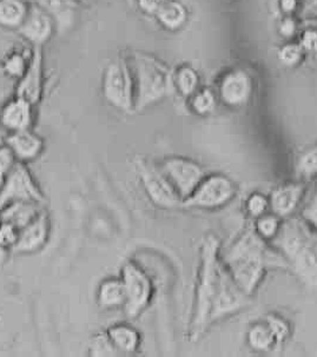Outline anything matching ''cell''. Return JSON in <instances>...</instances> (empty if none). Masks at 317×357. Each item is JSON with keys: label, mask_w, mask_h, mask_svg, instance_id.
<instances>
[{"label": "cell", "mask_w": 317, "mask_h": 357, "mask_svg": "<svg viewBox=\"0 0 317 357\" xmlns=\"http://www.w3.org/2000/svg\"><path fill=\"white\" fill-rule=\"evenodd\" d=\"M249 295L237 284L219 255V241L207 235L201 245V268L189 338L199 341L218 319L240 312L248 304Z\"/></svg>", "instance_id": "1"}, {"label": "cell", "mask_w": 317, "mask_h": 357, "mask_svg": "<svg viewBox=\"0 0 317 357\" xmlns=\"http://www.w3.org/2000/svg\"><path fill=\"white\" fill-rule=\"evenodd\" d=\"M230 275L247 295L256 291L270 266H287L288 263L275 248L257 235L254 227L243 231L221 256Z\"/></svg>", "instance_id": "2"}, {"label": "cell", "mask_w": 317, "mask_h": 357, "mask_svg": "<svg viewBox=\"0 0 317 357\" xmlns=\"http://www.w3.org/2000/svg\"><path fill=\"white\" fill-rule=\"evenodd\" d=\"M270 244L304 284L317 287V231L302 217L283 220Z\"/></svg>", "instance_id": "3"}, {"label": "cell", "mask_w": 317, "mask_h": 357, "mask_svg": "<svg viewBox=\"0 0 317 357\" xmlns=\"http://www.w3.org/2000/svg\"><path fill=\"white\" fill-rule=\"evenodd\" d=\"M134 84V112L161 102L172 89L171 70L150 54L134 52L130 61Z\"/></svg>", "instance_id": "4"}, {"label": "cell", "mask_w": 317, "mask_h": 357, "mask_svg": "<svg viewBox=\"0 0 317 357\" xmlns=\"http://www.w3.org/2000/svg\"><path fill=\"white\" fill-rule=\"evenodd\" d=\"M102 89L104 98L110 105L126 114L134 112V76L125 58H116L107 65Z\"/></svg>", "instance_id": "5"}, {"label": "cell", "mask_w": 317, "mask_h": 357, "mask_svg": "<svg viewBox=\"0 0 317 357\" xmlns=\"http://www.w3.org/2000/svg\"><path fill=\"white\" fill-rule=\"evenodd\" d=\"M236 184L228 176L212 174L204 177L192 196L183 201L182 208L214 210L229 204L236 196Z\"/></svg>", "instance_id": "6"}, {"label": "cell", "mask_w": 317, "mask_h": 357, "mask_svg": "<svg viewBox=\"0 0 317 357\" xmlns=\"http://www.w3.org/2000/svg\"><path fill=\"white\" fill-rule=\"evenodd\" d=\"M125 288V304L123 312L126 317L136 319L146 312L153 300V285L149 275L134 262H126L121 271Z\"/></svg>", "instance_id": "7"}, {"label": "cell", "mask_w": 317, "mask_h": 357, "mask_svg": "<svg viewBox=\"0 0 317 357\" xmlns=\"http://www.w3.org/2000/svg\"><path fill=\"white\" fill-rule=\"evenodd\" d=\"M136 169L146 196L155 206L161 209L182 208V199L162 172L160 165L144 158H138Z\"/></svg>", "instance_id": "8"}, {"label": "cell", "mask_w": 317, "mask_h": 357, "mask_svg": "<svg viewBox=\"0 0 317 357\" xmlns=\"http://www.w3.org/2000/svg\"><path fill=\"white\" fill-rule=\"evenodd\" d=\"M169 182L175 188L182 203L197 189L207 176L201 164L184 157H169L158 164Z\"/></svg>", "instance_id": "9"}, {"label": "cell", "mask_w": 317, "mask_h": 357, "mask_svg": "<svg viewBox=\"0 0 317 357\" xmlns=\"http://www.w3.org/2000/svg\"><path fill=\"white\" fill-rule=\"evenodd\" d=\"M15 202H36L44 204L45 198L26 164L17 163L0 186V209Z\"/></svg>", "instance_id": "10"}, {"label": "cell", "mask_w": 317, "mask_h": 357, "mask_svg": "<svg viewBox=\"0 0 317 357\" xmlns=\"http://www.w3.org/2000/svg\"><path fill=\"white\" fill-rule=\"evenodd\" d=\"M254 92V82L245 70L235 69L222 77L218 96L229 107H241L248 104Z\"/></svg>", "instance_id": "11"}, {"label": "cell", "mask_w": 317, "mask_h": 357, "mask_svg": "<svg viewBox=\"0 0 317 357\" xmlns=\"http://www.w3.org/2000/svg\"><path fill=\"white\" fill-rule=\"evenodd\" d=\"M50 230V218L44 209L26 227L20 229L17 243L12 248V254H35L42 250L49 241Z\"/></svg>", "instance_id": "12"}, {"label": "cell", "mask_w": 317, "mask_h": 357, "mask_svg": "<svg viewBox=\"0 0 317 357\" xmlns=\"http://www.w3.org/2000/svg\"><path fill=\"white\" fill-rule=\"evenodd\" d=\"M56 23L44 8L32 3L18 32L33 46H42L54 35Z\"/></svg>", "instance_id": "13"}, {"label": "cell", "mask_w": 317, "mask_h": 357, "mask_svg": "<svg viewBox=\"0 0 317 357\" xmlns=\"http://www.w3.org/2000/svg\"><path fill=\"white\" fill-rule=\"evenodd\" d=\"M42 46H33L26 73L18 80L15 97L25 99L32 105L40 102L42 95Z\"/></svg>", "instance_id": "14"}, {"label": "cell", "mask_w": 317, "mask_h": 357, "mask_svg": "<svg viewBox=\"0 0 317 357\" xmlns=\"http://www.w3.org/2000/svg\"><path fill=\"white\" fill-rule=\"evenodd\" d=\"M306 192V186L302 182L286 183L277 186L269 197V206L272 213L281 220H286L294 215L300 208Z\"/></svg>", "instance_id": "15"}, {"label": "cell", "mask_w": 317, "mask_h": 357, "mask_svg": "<svg viewBox=\"0 0 317 357\" xmlns=\"http://www.w3.org/2000/svg\"><path fill=\"white\" fill-rule=\"evenodd\" d=\"M33 107L25 99L15 97L0 110V126L8 133L31 129L33 123Z\"/></svg>", "instance_id": "16"}, {"label": "cell", "mask_w": 317, "mask_h": 357, "mask_svg": "<svg viewBox=\"0 0 317 357\" xmlns=\"http://www.w3.org/2000/svg\"><path fill=\"white\" fill-rule=\"evenodd\" d=\"M5 144L11 149L17 160L24 164L37 160L44 149L42 138L31 129L8 133Z\"/></svg>", "instance_id": "17"}, {"label": "cell", "mask_w": 317, "mask_h": 357, "mask_svg": "<svg viewBox=\"0 0 317 357\" xmlns=\"http://www.w3.org/2000/svg\"><path fill=\"white\" fill-rule=\"evenodd\" d=\"M54 18L58 32L70 30L75 24L77 5L75 0H33Z\"/></svg>", "instance_id": "18"}, {"label": "cell", "mask_w": 317, "mask_h": 357, "mask_svg": "<svg viewBox=\"0 0 317 357\" xmlns=\"http://www.w3.org/2000/svg\"><path fill=\"white\" fill-rule=\"evenodd\" d=\"M44 210L40 203L36 202H15L0 209V220L8 222L20 230L35 220Z\"/></svg>", "instance_id": "19"}, {"label": "cell", "mask_w": 317, "mask_h": 357, "mask_svg": "<svg viewBox=\"0 0 317 357\" xmlns=\"http://www.w3.org/2000/svg\"><path fill=\"white\" fill-rule=\"evenodd\" d=\"M107 336L115 346L119 355H130L139 349L141 334L136 328L127 323H117L107 328Z\"/></svg>", "instance_id": "20"}, {"label": "cell", "mask_w": 317, "mask_h": 357, "mask_svg": "<svg viewBox=\"0 0 317 357\" xmlns=\"http://www.w3.org/2000/svg\"><path fill=\"white\" fill-rule=\"evenodd\" d=\"M125 298V288L121 276L105 278L97 289V303L105 310L123 309Z\"/></svg>", "instance_id": "21"}, {"label": "cell", "mask_w": 317, "mask_h": 357, "mask_svg": "<svg viewBox=\"0 0 317 357\" xmlns=\"http://www.w3.org/2000/svg\"><path fill=\"white\" fill-rule=\"evenodd\" d=\"M155 15L167 30L176 31L187 23L189 13L187 8L178 0H168Z\"/></svg>", "instance_id": "22"}, {"label": "cell", "mask_w": 317, "mask_h": 357, "mask_svg": "<svg viewBox=\"0 0 317 357\" xmlns=\"http://www.w3.org/2000/svg\"><path fill=\"white\" fill-rule=\"evenodd\" d=\"M29 6L25 0H0V26L18 30L26 17Z\"/></svg>", "instance_id": "23"}, {"label": "cell", "mask_w": 317, "mask_h": 357, "mask_svg": "<svg viewBox=\"0 0 317 357\" xmlns=\"http://www.w3.org/2000/svg\"><path fill=\"white\" fill-rule=\"evenodd\" d=\"M247 342L252 350L260 353L270 351L277 347L274 335L268 327L265 321L254 323L252 327L249 328Z\"/></svg>", "instance_id": "24"}, {"label": "cell", "mask_w": 317, "mask_h": 357, "mask_svg": "<svg viewBox=\"0 0 317 357\" xmlns=\"http://www.w3.org/2000/svg\"><path fill=\"white\" fill-rule=\"evenodd\" d=\"M176 88L180 95L187 98H192L199 90V75L192 66L185 65L177 71L175 76Z\"/></svg>", "instance_id": "25"}, {"label": "cell", "mask_w": 317, "mask_h": 357, "mask_svg": "<svg viewBox=\"0 0 317 357\" xmlns=\"http://www.w3.org/2000/svg\"><path fill=\"white\" fill-rule=\"evenodd\" d=\"M282 220L279 216H276L275 213H264L255 220L254 229L257 235L262 237L264 241L270 242L279 234Z\"/></svg>", "instance_id": "26"}, {"label": "cell", "mask_w": 317, "mask_h": 357, "mask_svg": "<svg viewBox=\"0 0 317 357\" xmlns=\"http://www.w3.org/2000/svg\"><path fill=\"white\" fill-rule=\"evenodd\" d=\"M217 105V99L210 89H202L192 97V107L195 114L207 116L214 112Z\"/></svg>", "instance_id": "27"}, {"label": "cell", "mask_w": 317, "mask_h": 357, "mask_svg": "<svg viewBox=\"0 0 317 357\" xmlns=\"http://www.w3.org/2000/svg\"><path fill=\"white\" fill-rule=\"evenodd\" d=\"M296 172L303 178L317 176V144L310 146L300 155L296 162Z\"/></svg>", "instance_id": "28"}, {"label": "cell", "mask_w": 317, "mask_h": 357, "mask_svg": "<svg viewBox=\"0 0 317 357\" xmlns=\"http://www.w3.org/2000/svg\"><path fill=\"white\" fill-rule=\"evenodd\" d=\"M88 354L93 357L119 356V353L111 342L107 331L98 333L92 337L88 344Z\"/></svg>", "instance_id": "29"}, {"label": "cell", "mask_w": 317, "mask_h": 357, "mask_svg": "<svg viewBox=\"0 0 317 357\" xmlns=\"http://www.w3.org/2000/svg\"><path fill=\"white\" fill-rule=\"evenodd\" d=\"M304 50L300 43H287L284 45L281 46V49L279 50V59L284 66L288 68H294L297 66L301 61H302L303 57H304Z\"/></svg>", "instance_id": "30"}, {"label": "cell", "mask_w": 317, "mask_h": 357, "mask_svg": "<svg viewBox=\"0 0 317 357\" xmlns=\"http://www.w3.org/2000/svg\"><path fill=\"white\" fill-rule=\"evenodd\" d=\"M264 321L274 335L277 346L287 341L288 337L291 336V328L286 319L276 314H269Z\"/></svg>", "instance_id": "31"}, {"label": "cell", "mask_w": 317, "mask_h": 357, "mask_svg": "<svg viewBox=\"0 0 317 357\" xmlns=\"http://www.w3.org/2000/svg\"><path fill=\"white\" fill-rule=\"evenodd\" d=\"M269 209H270L269 198L264 196L263 194H261V192H254L245 201V210H247L249 216L254 218V220H256L264 213H267Z\"/></svg>", "instance_id": "32"}, {"label": "cell", "mask_w": 317, "mask_h": 357, "mask_svg": "<svg viewBox=\"0 0 317 357\" xmlns=\"http://www.w3.org/2000/svg\"><path fill=\"white\" fill-rule=\"evenodd\" d=\"M27 65L29 61L23 54H13L5 59L3 70L8 77L20 80L24 76V73H26Z\"/></svg>", "instance_id": "33"}, {"label": "cell", "mask_w": 317, "mask_h": 357, "mask_svg": "<svg viewBox=\"0 0 317 357\" xmlns=\"http://www.w3.org/2000/svg\"><path fill=\"white\" fill-rule=\"evenodd\" d=\"M17 163L18 160L15 158L11 149L6 144L1 145L0 146V186L3 185L5 179L8 178Z\"/></svg>", "instance_id": "34"}, {"label": "cell", "mask_w": 317, "mask_h": 357, "mask_svg": "<svg viewBox=\"0 0 317 357\" xmlns=\"http://www.w3.org/2000/svg\"><path fill=\"white\" fill-rule=\"evenodd\" d=\"M18 235H20L18 229L8 222L0 220V247L5 248L11 252L12 248L17 243Z\"/></svg>", "instance_id": "35"}, {"label": "cell", "mask_w": 317, "mask_h": 357, "mask_svg": "<svg viewBox=\"0 0 317 357\" xmlns=\"http://www.w3.org/2000/svg\"><path fill=\"white\" fill-rule=\"evenodd\" d=\"M301 217L317 231V183L309 201L307 202L306 206H303Z\"/></svg>", "instance_id": "36"}, {"label": "cell", "mask_w": 317, "mask_h": 357, "mask_svg": "<svg viewBox=\"0 0 317 357\" xmlns=\"http://www.w3.org/2000/svg\"><path fill=\"white\" fill-rule=\"evenodd\" d=\"M300 44L306 52L316 54L317 52V30L316 29H307L303 31L300 39Z\"/></svg>", "instance_id": "37"}, {"label": "cell", "mask_w": 317, "mask_h": 357, "mask_svg": "<svg viewBox=\"0 0 317 357\" xmlns=\"http://www.w3.org/2000/svg\"><path fill=\"white\" fill-rule=\"evenodd\" d=\"M296 31H297V23L294 20V17L293 15H286L284 20L279 23V33L284 38H291V37H294Z\"/></svg>", "instance_id": "38"}, {"label": "cell", "mask_w": 317, "mask_h": 357, "mask_svg": "<svg viewBox=\"0 0 317 357\" xmlns=\"http://www.w3.org/2000/svg\"><path fill=\"white\" fill-rule=\"evenodd\" d=\"M168 0H137L138 6L146 15H156Z\"/></svg>", "instance_id": "39"}, {"label": "cell", "mask_w": 317, "mask_h": 357, "mask_svg": "<svg viewBox=\"0 0 317 357\" xmlns=\"http://www.w3.org/2000/svg\"><path fill=\"white\" fill-rule=\"evenodd\" d=\"M300 1L298 0H279V8L286 15H293L298 8Z\"/></svg>", "instance_id": "40"}, {"label": "cell", "mask_w": 317, "mask_h": 357, "mask_svg": "<svg viewBox=\"0 0 317 357\" xmlns=\"http://www.w3.org/2000/svg\"><path fill=\"white\" fill-rule=\"evenodd\" d=\"M8 254H10V250L0 247V264L5 262V259H8Z\"/></svg>", "instance_id": "41"}, {"label": "cell", "mask_w": 317, "mask_h": 357, "mask_svg": "<svg viewBox=\"0 0 317 357\" xmlns=\"http://www.w3.org/2000/svg\"><path fill=\"white\" fill-rule=\"evenodd\" d=\"M315 58H316V59H317V52H316V54H315Z\"/></svg>", "instance_id": "42"}]
</instances>
